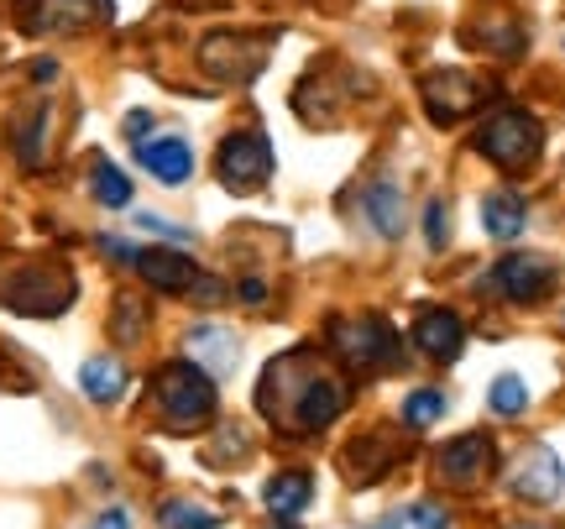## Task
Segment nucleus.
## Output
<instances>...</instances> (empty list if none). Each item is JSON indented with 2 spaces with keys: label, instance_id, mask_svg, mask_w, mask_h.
<instances>
[{
  "label": "nucleus",
  "instance_id": "obj_1",
  "mask_svg": "<svg viewBox=\"0 0 565 529\" xmlns=\"http://www.w3.org/2000/svg\"><path fill=\"white\" fill-rule=\"evenodd\" d=\"M152 393H158V409L168 425H204L210 414H215V378L194 362H168L152 378Z\"/></svg>",
  "mask_w": 565,
  "mask_h": 529
},
{
  "label": "nucleus",
  "instance_id": "obj_2",
  "mask_svg": "<svg viewBox=\"0 0 565 529\" xmlns=\"http://www.w3.org/2000/svg\"><path fill=\"white\" fill-rule=\"evenodd\" d=\"M540 137H545V131H540L534 116H524V110H498V116L477 131V152L498 168H524V163H534Z\"/></svg>",
  "mask_w": 565,
  "mask_h": 529
},
{
  "label": "nucleus",
  "instance_id": "obj_3",
  "mask_svg": "<svg viewBox=\"0 0 565 529\" xmlns=\"http://www.w3.org/2000/svg\"><path fill=\"white\" fill-rule=\"evenodd\" d=\"M215 173H221L225 189H236V194H252V189H263L267 173H273V147H267L263 131H231L215 152Z\"/></svg>",
  "mask_w": 565,
  "mask_h": 529
},
{
  "label": "nucleus",
  "instance_id": "obj_4",
  "mask_svg": "<svg viewBox=\"0 0 565 529\" xmlns=\"http://www.w3.org/2000/svg\"><path fill=\"white\" fill-rule=\"evenodd\" d=\"M330 341L341 351L351 367H362V372H377V367H393L398 362V336L377 320V315H362V320H341V326L330 330Z\"/></svg>",
  "mask_w": 565,
  "mask_h": 529
},
{
  "label": "nucleus",
  "instance_id": "obj_5",
  "mask_svg": "<svg viewBox=\"0 0 565 529\" xmlns=\"http://www.w3.org/2000/svg\"><path fill=\"white\" fill-rule=\"evenodd\" d=\"M0 294L11 299L17 315H58L74 299V278L68 273H47V267H21V273H6Z\"/></svg>",
  "mask_w": 565,
  "mask_h": 529
},
{
  "label": "nucleus",
  "instance_id": "obj_6",
  "mask_svg": "<svg viewBox=\"0 0 565 529\" xmlns=\"http://www.w3.org/2000/svg\"><path fill=\"white\" fill-rule=\"evenodd\" d=\"M492 284H498V294H508L513 305H534V299L550 294L555 267H550L545 257H503V263L492 267Z\"/></svg>",
  "mask_w": 565,
  "mask_h": 529
},
{
  "label": "nucleus",
  "instance_id": "obj_7",
  "mask_svg": "<svg viewBox=\"0 0 565 529\" xmlns=\"http://www.w3.org/2000/svg\"><path fill=\"white\" fill-rule=\"evenodd\" d=\"M508 488L529 498V504H550L555 493H561V462H555V451L550 446H529L513 472H508Z\"/></svg>",
  "mask_w": 565,
  "mask_h": 529
},
{
  "label": "nucleus",
  "instance_id": "obj_8",
  "mask_svg": "<svg viewBox=\"0 0 565 529\" xmlns=\"http://www.w3.org/2000/svg\"><path fill=\"white\" fill-rule=\"evenodd\" d=\"M477 95H482V89L466 80L461 68H445V74H429V80H424V100H429V116L440 126L461 121L466 110L477 105Z\"/></svg>",
  "mask_w": 565,
  "mask_h": 529
},
{
  "label": "nucleus",
  "instance_id": "obj_9",
  "mask_svg": "<svg viewBox=\"0 0 565 529\" xmlns=\"http://www.w3.org/2000/svg\"><path fill=\"white\" fill-rule=\"evenodd\" d=\"M487 472H492V441H487V435H461V441H450V446L440 451V477L456 483V488L482 483Z\"/></svg>",
  "mask_w": 565,
  "mask_h": 529
},
{
  "label": "nucleus",
  "instance_id": "obj_10",
  "mask_svg": "<svg viewBox=\"0 0 565 529\" xmlns=\"http://www.w3.org/2000/svg\"><path fill=\"white\" fill-rule=\"evenodd\" d=\"M147 278L152 288H162V294H183V288L200 284V267L189 263L183 252H173V246H152V252H137V263H131Z\"/></svg>",
  "mask_w": 565,
  "mask_h": 529
},
{
  "label": "nucleus",
  "instance_id": "obj_11",
  "mask_svg": "<svg viewBox=\"0 0 565 529\" xmlns=\"http://www.w3.org/2000/svg\"><path fill=\"white\" fill-rule=\"evenodd\" d=\"M414 341H419V351H429L435 362H456L466 347L461 315H450V309H424L419 326H414Z\"/></svg>",
  "mask_w": 565,
  "mask_h": 529
},
{
  "label": "nucleus",
  "instance_id": "obj_12",
  "mask_svg": "<svg viewBox=\"0 0 565 529\" xmlns=\"http://www.w3.org/2000/svg\"><path fill=\"white\" fill-rule=\"evenodd\" d=\"M137 163L162 183H183L194 173V152L183 137H147V142H137Z\"/></svg>",
  "mask_w": 565,
  "mask_h": 529
},
{
  "label": "nucleus",
  "instance_id": "obj_13",
  "mask_svg": "<svg viewBox=\"0 0 565 529\" xmlns=\"http://www.w3.org/2000/svg\"><path fill=\"white\" fill-rule=\"evenodd\" d=\"M345 409V388L335 378H309L299 388V414H294V425L299 430H324L335 425V414Z\"/></svg>",
  "mask_w": 565,
  "mask_h": 529
},
{
  "label": "nucleus",
  "instance_id": "obj_14",
  "mask_svg": "<svg viewBox=\"0 0 565 529\" xmlns=\"http://www.w3.org/2000/svg\"><path fill=\"white\" fill-rule=\"evenodd\" d=\"M105 11V0H26V27L32 32H63V27H84Z\"/></svg>",
  "mask_w": 565,
  "mask_h": 529
},
{
  "label": "nucleus",
  "instance_id": "obj_15",
  "mask_svg": "<svg viewBox=\"0 0 565 529\" xmlns=\"http://www.w3.org/2000/svg\"><path fill=\"white\" fill-rule=\"evenodd\" d=\"M362 215L377 225V236H404V189L393 179H377L362 189Z\"/></svg>",
  "mask_w": 565,
  "mask_h": 529
},
{
  "label": "nucleus",
  "instance_id": "obj_16",
  "mask_svg": "<svg viewBox=\"0 0 565 529\" xmlns=\"http://www.w3.org/2000/svg\"><path fill=\"white\" fill-rule=\"evenodd\" d=\"M189 351H194V367H210V372H231L236 367V336L221 326H200L189 336Z\"/></svg>",
  "mask_w": 565,
  "mask_h": 529
},
{
  "label": "nucleus",
  "instance_id": "obj_17",
  "mask_svg": "<svg viewBox=\"0 0 565 529\" xmlns=\"http://www.w3.org/2000/svg\"><path fill=\"white\" fill-rule=\"evenodd\" d=\"M529 210L519 194H487L482 200V231L487 236H498V242H513L519 231H524Z\"/></svg>",
  "mask_w": 565,
  "mask_h": 529
},
{
  "label": "nucleus",
  "instance_id": "obj_18",
  "mask_svg": "<svg viewBox=\"0 0 565 529\" xmlns=\"http://www.w3.org/2000/svg\"><path fill=\"white\" fill-rule=\"evenodd\" d=\"M79 388L95 399V404H116L126 393V367L110 362V357H89V362L79 367Z\"/></svg>",
  "mask_w": 565,
  "mask_h": 529
},
{
  "label": "nucleus",
  "instance_id": "obj_19",
  "mask_svg": "<svg viewBox=\"0 0 565 529\" xmlns=\"http://www.w3.org/2000/svg\"><path fill=\"white\" fill-rule=\"evenodd\" d=\"M263 498H267V509L278 514V519H294V514L315 498V483H309L303 472H278V477L263 488Z\"/></svg>",
  "mask_w": 565,
  "mask_h": 529
},
{
  "label": "nucleus",
  "instance_id": "obj_20",
  "mask_svg": "<svg viewBox=\"0 0 565 529\" xmlns=\"http://www.w3.org/2000/svg\"><path fill=\"white\" fill-rule=\"evenodd\" d=\"M89 189H95V200L110 204V210L131 204V179H126L110 158H95V163H89Z\"/></svg>",
  "mask_w": 565,
  "mask_h": 529
},
{
  "label": "nucleus",
  "instance_id": "obj_21",
  "mask_svg": "<svg viewBox=\"0 0 565 529\" xmlns=\"http://www.w3.org/2000/svg\"><path fill=\"white\" fill-rule=\"evenodd\" d=\"M158 514H162V525L168 529H215L221 525V514L204 509V504H189V498H168Z\"/></svg>",
  "mask_w": 565,
  "mask_h": 529
},
{
  "label": "nucleus",
  "instance_id": "obj_22",
  "mask_svg": "<svg viewBox=\"0 0 565 529\" xmlns=\"http://www.w3.org/2000/svg\"><path fill=\"white\" fill-rule=\"evenodd\" d=\"M372 529H450V519L435 504H408L404 514H393V519H383V525H372Z\"/></svg>",
  "mask_w": 565,
  "mask_h": 529
},
{
  "label": "nucleus",
  "instance_id": "obj_23",
  "mask_svg": "<svg viewBox=\"0 0 565 529\" xmlns=\"http://www.w3.org/2000/svg\"><path fill=\"white\" fill-rule=\"evenodd\" d=\"M487 404L498 409L503 420H513V414H524V409H529V388L519 383V378H498V383H492V393H487Z\"/></svg>",
  "mask_w": 565,
  "mask_h": 529
},
{
  "label": "nucleus",
  "instance_id": "obj_24",
  "mask_svg": "<svg viewBox=\"0 0 565 529\" xmlns=\"http://www.w3.org/2000/svg\"><path fill=\"white\" fill-rule=\"evenodd\" d=\"M440 414H445V393H440V388H419V393H408V404H404L408 425H435Z\"/></svg>",
  "mask_w": 565,
  "mask_h": 529
},
{
  "label": "nucleus",
  "instance_id": "obj_25",
  "mask_svg": "<svg viewBox=\"0 0 565 529\" xmlns=\"http://www.w3.org/2000/svg\"><path fill=\"white\" fill-rule=\"evenodd\" d=\"M42 131H47V105H38V116L21 126V163H42Z\"/></svg>",
  "mask_w": 565,
  "mask_h": 529
},
{
  "label": "nucleus",
  "instance_id": "obj_26",
  "mask_svg": "<svg viewBox=\"0 0 565 529\" xmlns=\"http://www.w3.org/2000/svg\"><path fill=\"white\" fill-rule=\"evenodd\" d=\"M445 236H450V210H445V200H429V210H424V242L440 252Z\"/></svg>",
  "mask_w": 565,
  "mask_h": 529
},
{
  "label": "nucleus",
  "instance_id": "obj_27",
  "mask_svg": "<svg viewBox=\"0 0 565 529\" xmlns=\"http://www.w3.org/2000/svg\"><path fill=\"white\" fill-rule=\"evenodd\" d=\"M137 225H141V231H152V236H162V242H189V231H183V225L162 221V215H152V210H141Z\"/></svg>",
  "mask_w": 565,
  "mask_h": 529
},
{
  "label": "nucleus",
  "instance_id": "obj_28",
  "mask_svg": "<svg viewBox=\"0 0 565 529\" xmlns=\"http://www.w3.org/2000/svg\"><path fill=\"white\" fill-rule=\"evenodd\" d=\"M89 529H131V514H126V509H105Z\"/></svg>",
  "mask_w": 565,
  "mask_h": 529
},
{
  "label": "nucleus",
  "instance_id": "obj_29",
  "mask_svg": "<svg viewBox=\"0 0 565 529\" xmlns=\"http://www.w3.org/2000/svg\"><path fill=\"white\" fill-rule=\"evenodd\" d=\"M100 252H110V257H121V263H137V246L116 242V236H100Z\"/></svg>",
  "mask_w": 565,
  "mask_h": 529
},
{
  "label": "nucleus",
  "instance_id": "obj_30",
  "mask_svg": "<svg viewBox=\"0 0 565 529\" xmlns=\"http://www.w3.org/2000/svg\"><path fill=\"white\" fill-rule=\"evenodd\" d=\"M242 299H246V305H263V299H267V288L257 284V278H246V284H242Z\"/></svg>",
  "mask_w": 565,
  "mask_h": 529
},
{
  "label": "nucleus",
  "instance_id": "obj_31",
  "mask_svg": "<svg viewBox=\"0 0 565 529\" xmlns=\"http://www.w3.org/2000/svg\"><path fill=\"white\" fill-rule=\"evenodd\" d=\"M267 529H299V525H294V519H273V525H267Z\"/></svg>",
  "mask_w": 565,
  "mask_h": 529
}]
</instances>
